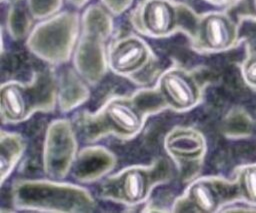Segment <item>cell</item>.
Returning <instances> with one entry per match:
<instances>
[{
  "instance_id": "cell-13",
  "label": "cell",
  "mask_w": 256,
  "mask_h": 213,
  "mask_svg": "<svg viewBox=\"0 0 256 213\" xmlns=\"http://www.w3.org/2000/svg\"><path fill=\"white\" fill-rule=\"evenodd\" d=\"M63 2L64 0H25L31 16L38 20H44L60 12Z\"/></svg>"
},
{
  "instance_id": "cell-11",
  "label": "cell",
  "mask_w": 256,
  "mask_h": 213,
  "mask_svg": "<svg viewBox=\"0 0 256 213\" xmlns=\"http://www.w3.org/2000/svg\"><path fill=\"white\" fill-rule=\"evenodd\" d=\"M22 153V143L15 136H8L5 138L2 132L1 139V156H0V168H1V178L2 183L7 174H9L12 169L15 160Z\"/></svg>"
},
{
  "instance_id": "cell-15",
  "label": "cell",
  "mask_w": 256,
  "mask_h": 213,
  "mask_svg": "<svg viewBox=\"0 0 256 213\" xmlns=\"http://www.w3.org/2000/svg\"><path fill=\"white\" fill-rule=\"evenodd\" d=\"M242 75L249 86L256 88V52L250 55L243 63Z\"/></svg>"
},
{
  "instance_id": "cell-1",
  "label": "cell",
  "mask_w": 256,
  "mask_h": 213,
  "mask_svg": "<svg viewBox=\"0 0 256 213\" xmlns=\"http://www.w3.org/2000/svg\"><path fill=\"white\" fill-rule=\"evenodd\" d=\"M80 26L79 15L74 11H61L42 20L31 31L28 47L37 57L52 64L69 60Z\"/></svg>"
},
{
  "instance_id": "cell-19",
  "label": "cell",
  "mask_w": 256,
  "mask_h": 213,
  "mask_svg": "<svg viewBox=\"0 0 256 213\" xmlns=\"http://www.w3.org/2000/svg\"><path fill=\"white\" fill-rule=\"evenodd\" d=\"M206 1H208L210 3H214V4H221V3H224L228 0H206Z\"/></svg>"
},
{
  "instance_id": "cell-2",
  "label": "cell",
  "mask_w": 256,
  "mask_h": 213,
  "mask_svg": "<svg viewBox=\"0 0 256 213\" xmlns=\"http://www.w3.org/2000/svg\"><path fill=\"white\" fill-rule=\"evenodd\" d=\"M237 31L231 19L222 13L206 15L200 24L202 45L213 51L229 48L235 41Z\"/></svg>"
},
{
  "instance_id": "cell-10",
  "label": "cell",
  "mask_w": 256,
  "mask_h": 213,
  "mask_svg": "<svg viewBox=\"0 0 256 213\" xmlns=\"http://www.w3.org/2000/svg\"><path fill=\"white\" fill-rule=\"evenodd\" d=\"M190 198L194 205L201 212L211 213L218 207L217 195L212 186L204 181L194 183L189 192Z\"/></svg>"
},
{
  "instance_id": "cell-17",
  "label": "cell",
  "mask_w": 256,
  "mask_h": 213,
  "mask_svg": "<svg viewBox=\"0 0 256 213\" xmlns=\"http://www.w3.org/2000/svg\"><path fill=\"white\" fill-rule=\"evenodd\" d=\"M239 7L243 15L256 19V0H240Z\"/></svg>"
},
{
  "instance_id": "cell-12",
  "label": "cell",
  "mask_w": 256,
  "mask_h": 213,
  "mask_svg": "<svg viewBox=\"0 0 256 213\" xmlns=\"http://www.w3.org/2000/svg\"><path fill=\"white\" fill-rule=\"evenodd\" d=\"M31 18L33 19L27 8L25 0L24 2L18 0L12 3L7 11V24L9 25L10 31L12 33L17 32V35L23 32L25 33L28 30Z\"/></svg>"
},
{
  "instance_id": "cell-14",
  "label": "cell",
  "mask_w": 256,
  "mask_h": 213,
  "mask_svg": "<svg viewBox=\"0 0 256 213\" xmlns=\"http://www.w3.org/2000/svg\"><path fill=\"white\" fill-rule=\"evenodd\" d=\"M239 186L243 197L256 204V165L244 167L239 173Z\"/></svg>"
},
{
  "instance_id": "cell-9",
  "label": "cell",
  "mask_w": 256,
  "mask_h": 213,
  "mask_svg": "<svg viewBox=\"0 0 256 213\" xmlns=\"http://www.w3.org/2000/svg\"><path fill=\"white\" fill-rule=\"evenodd\" d=\"M147 186L146 175L139 169H130L123 175L121 191L128 202L135 203L144 199Z\"/></svg>"
},
{
  "instance_id": "cell-5",
  "label": "cell",
  "mask_w": 256,
  "mask_h": 213,
  "mask_svg": "<svg viewBox=\"0 0 256 213\" xmlns=\"http://www.w3.org/2000/svg\"><path fill=\"white\" fill-rule=\"evenodd\" d=\"M147 55V49L142 42L129 39L114 50L111 56V65L118 72H131L144 63Z\"/></svg>"
},
{
  "instance_id": "cell-7",
  "label": "cell",
  "mask_w": 256,
  "mask_h": 213,
  "mask_svg": "<svg viewBox=\"0 0 256 213\" xmlns=\"http://www.w3.org/2000/svg\"><path fill=\"white\" fill-rule=\"evenodd\" d=\"M106 116L113 126L129 135L136 133L142 124L139 113L125 102L110 103L106 109Z\"/></svg>"
},
{
  "instance_id": "cell-8",
  "label": "cell",
  "mask_w": 256,
  "mask_h": 213,
  "mask_svg": "<svg viewBox=\"0 0 256 213\" xmlns=\"http://www.w3.org/2000/svg\"><path fill=\"white\" fill-rule=\"evenodd\" d=\"M167 148L176 156L196 158L203 153L205 142L199 133L187 130L170 136L167 141Z\"/></svg>"
},
{
  "instance_id": "cell-3",
  "label": "cell",
  "mask_w": 256,
  "mask_h": 213,
  "mask_svg": "<svg viewBox=\"0 0 256 213\" xmlns=\"http://www.w3.org/2000/svg\"><path fill=\"white\" fill-rule=\"evenodd\" d=\"M161 89L168 101L178 109L192 107L199 97L194 81L179 71L166 73L161 80Z\"/></svg>"
},
{
  "instance_id": "cell-16",
  "label": "cell",
  "mask_w": 256,
  "mask_h": 213,
  "mask_svg": "<svg viewBox=\"0 0 256 213\" xmlns=\"http://www.w3.org/2000/svg\"><path fill=\"white\" fill-rule=\"evenodd\" d=\"M134 0H100V3L114 16H118L127 11Z\"/></svg>"
},
{
  "instance_id": "cell-18",
  "label": "cell",
  "mask_w": 256,
  "mask_h": 213,
  "mask_svg": "<svg viewBox=\"0 0 256 213\" xmlns=\"http://www.w3.org/2000/svg\"><path fill=\"white\" fill-rule=\"evenodd\" d=\"M66 1L75 8H82L86 6L91 0H66Z\"/></svg>"
},
{
  "instance_id": "cell-6",
  "label": "cell",
  "mask_w": 256,
  "mask_h": 213,
  "mask_svg": "<svg viewBox=\"0 0 256 213\" xmlns=\"http://www.w3.org/2000/svg\"><path fill=\"white\" fill-rule=\"evenodd\" d=\"M28 96L24 88L16 83L3 84L1 88V109L11 121L23 119L28 113Z\"/></svg>"
},
{
  "instance_id": "cell-4",
  "label": "cell",
  "mask_w": 256,
  "mask_h": 213,
  "mask_svg": "<svg viewBox=\"0 0 256 213\" xmlns=\"http://www.w3.org/2000/svg\"><path fill=\"white\" fill-rule=\"evenodd\" d=\"M142 19L148 31L162 35L175 26L176 12L167 0H148L143 6Z\"/></svg>"
}]
</instances>
